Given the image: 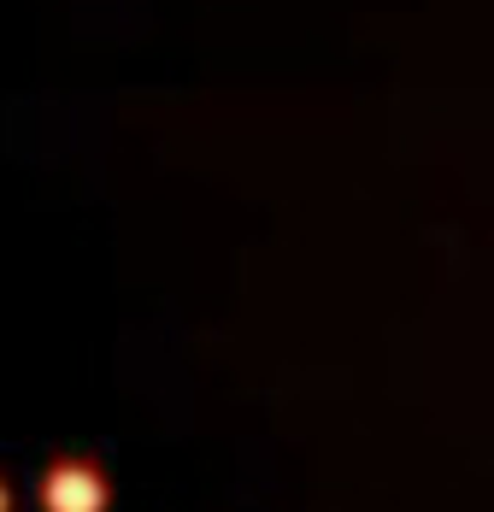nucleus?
<instances>
[{"mask_svg":"<svg viewBox=\"0 0 494 512\" xmlns=\"http://www.w3.org/2000/svg\"><path fill=\"white\" fill-rule=\"evenodd\" d=\"M42 507L48 512H106V477L89 465H53L42 483Z\"/></svg>","mask_w":494,"mask_h":512,"instance_id":"f257e3e1","label":"nucleus"},{"mask_svg":"<svg viewBox=\"0 0 494 512\" xmlns=\"http://www.w3.org/2000/svg\"><path fill=\"white\" fill-rule=\"evenodd\" d=\"M6 507H12V495H6V489H0V512H6Z\"/></svg>","mask_w":494,"mask_h":512,"instance_id":"f03ea898","label":"nucleus"}]
</instances>
